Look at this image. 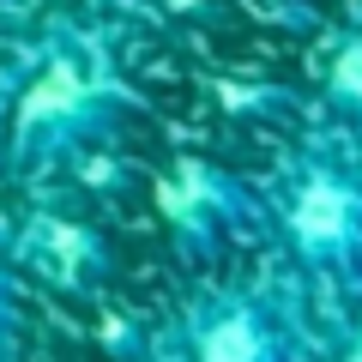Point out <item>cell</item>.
<instances>
[{"label":"cell","mask_w":362,"mask_h":362,"mask_svg":"<svg viewBox=\"0 0 362 362\" xmlns=\"http://www.w3.org/2000/svg\"><path fill=\"white\" fill-rule=\"evenodd\" d=\"M157 211L169 218V230L181 242H223L242 223V187L206 157H175L157 175Z\"/></svg>","instance_id":"4"},{"label":"cell","mask_w":362,"mask_h":362,"mask_svg":"<svg viewBox=\"0 0 362 362\" xmlns=\"http://www.w3.org/2000/svg\"><path fill=\"white\" fill-rule=\"evenodd\" d=\"M13 266H18L13 235L0 230V362L13 356V338H18V284H13Z\"/></svg>","instance_id":"7"},{"label":"cell","mask_w":362,"mask_h":362,"mask_svg":"<svg viewBox=\"0 0 362 362\" xmlns=\"http://www.w3.org/2000/svg\"><path fill=\"white\" fill-rule=\"evenodd\" d=\"M326 103L362 133V30H350L326 61Z\"/></svg>","instance_id":"6"},{"label":"cell","mask_w":362,"mask_h":362,"mask_svg":"<svg viewBox=\"0 0 362 362\" xmlns=\"http://www.w3.org/2000/svg\"><path fill=\"white\" fill-rule=\"evenodd\" d=\"M272 218L290 254L326 278L362 284V175L344 163L308 157L272 187Z\"/></svg>","instance_id":"2"},{"label":"cell","mask_w":362,"mask_h":362,"mask_svg":"<svg viewBox=\"0 0 362 362\" xmlns=\"http://www.w3.org/2000/svg\"><path fill=\"white\" fill-rule=\"evenodd\" d=\"M181 344H187V362H290L284 326H278L272 302L254 296V290L206 296L187 314Z\"/></svg>","instance_id":"3"},{"label":"cell","mask_w":362,"mask_h":362,"mask_svg":"<svg viewBox=\"0 0 362 362\" xmlns=\"http://www.w3.org/2000/svg\"><path fill=\"white\" fill-rule=\"evenodd\" d=\"M121 115H127V85L109 49L85 30H54L6 97V127H0L6 169L49 175L97 139H109Z\"/></svg>","instance_id":"1"},{"label":"cell","mask_w":362,"mask_h":362,"mask_svg":"<svg viewBox=\"0 0 362 362\" xmlns=\"http://www.w3.org/2000/svg\"><path fill=\"white\" fill-rule=\"evenodd\" d=\"M13 254L25 259V266H37L42 278H54V284H90V278H103L109 254L103 242L85 230V223L61 218V211H42V218H30L25 230L13 235Z\"/></svg>","instance_id":"5"},{"label":"cell","mask_w":362,"mask_h":362,"mask_svg":"<svg viewBox=\"0 0 362 362\" xmlns=\"http://www.w3.org/2000/svg\"><path fill=\"white\" fill-rule=\"evenodd\" d=\"M344 362H362V320H356V332H350V344H344Z\"/></svg>","instance_id":"8"}]
</instances>
